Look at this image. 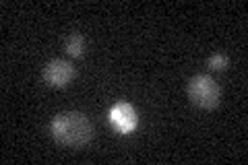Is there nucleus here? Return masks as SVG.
Wrapping results in <instances>:
<instances>
[{
  "label": "nucleus",
  "instance_id": "4",
  "mask_svg": "<svg viewBox=\"0 0 248 165\" xmlns=\"http://www.w3.org/2000/svg\"><path fill=\"white\" fill-rule=\"evenodd\" d=\"M112 122L116 124V128H118L120 132H128L133 130L137 126V112L133 109V105L128 104H118L112 107Z\"/></svg>",
  "mask_w": 248,
  "mask_h": 165
},
{
  "label": "nucleus",
  "instance_id": "5",
  "mask_svg": "<svg viewBox=\"0 0 248 165\" xmlns=\"http://www.w3.org/2000/svg\"><path fill=\"white\" fill-rule=\"evenodd\" d=\"M64 48H66V52L71 54V56H81V54L85 52V39H83V35L81 33H73L71 37L66 39Z\"/></svg>",
  "mask_w": 248,
  "mask_h": 165
},
{
  "label": "nucleus",
  "instance_id": "3",
  "mask_svg": "<svg viewBox=\"0 0 248 165\" xmlns=\"http://www.w3.org/2000/svg\"><path fill=\"white\" fill-rule=\"evenodd\" d=\"M75 75H77L75 66L68 60H62V58L50 60L44 68V81L48 83L50 87H66L75 78Z\"/></svg>",
  "mask_w": 248,
  "mask_h": 165
},
{
  "label": "nucleus",
  "instance_id": "2",
  "mask_svg": "<svg viewBox=\"0 0 248 165\" xmlns=\"http://www.w3.org/2000/svg\"><path fill=\"white\" fill-rule=\"evenodd\" d=\"M188 97L197 107L211 109L219 104V85L209 75H197L188 83Z\"/></svg>",
  "mask_w": 248,
  "mask_h": 165
},
{
  "label": "nucleus",
  "instance_id": "1",
  "mask_svg": "<svg viewBox=\"0 0 248 165\" xmlns=\"http://www.w3.org/2000/svg\"><path fill=\"white\" fill-rule=\"evenodd\" d=\"M52 135L64 147H83L93 136V126L81 112H66L54 118Z\"/></svg>",
  "mask_w": 248,
  "mask_h": 165
},
{
  "label": "nucleus",
  "instance_id": "6",
  "mask_svg": "<svg viewBox=\"0 0 248 165\" xmlns=\"http://www.w3.org/2000/svg\"><path fill=\"white\" fill-rule=\"evenodd\" d=\"M228 56H223V54H213L211 58H209V66L213 70H226L228 68Z\"/></svg>",
  "mask_w": 248,
  "mask_h": 165
}]
</instances>
